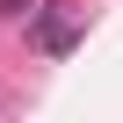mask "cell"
Masks as SVG:
<instances>
[{
    "label": "cell",
    "instance_id": "obj_1",
    "mask_svg": "<svg viewBox=\"0 0 123 123\" xmlns=\"http://www.w3.org/2000/svg\"><path fill=\"white\" fill-rule=\"evenodd\" d=\"M73 36H80V22H73V15H58V7H51V15H36V43H43L51 58H65V51H73Z\"/></svg>",
    "mask_w": 123,
    "mask_h": 123
}]
</instances>
